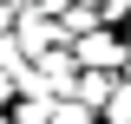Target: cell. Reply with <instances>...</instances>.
<instances>
[{
	"mask_svg": "<svg viewBox=\"0 0 131 124\" xmlns=\"http://www.w3.org/2000/svg\"><path fill=\"white\" fill-rule=\"evenodd\" d=\"M125 59H131V46H125L118 26H98L85 39H72V65L79 72H125Z\"/></svg>",
	"mask_w": 131,
	"mask_h": 124,
	"instance_id": "cell-1",
	"label": "cell"
},
{
	"mask_svg": "<svg viewBox=\"0 0 131 124\" xmlns=\"http://www.w3.org/2000/svg\"><path fill=\"white\" fill-rule=\"evenodd\" d=\"M13 46H20V59H46V52H59L66 46V33H59V20H46V13H13Z\"/></svg>",
	"mask_w": 131,
	"mask_h": 124,
	"instance_id": "cell-2",
	"label": "cell"
},
{
	"mask_svg": "<svg viewBox=\"0 0 131 124\" xmlns=\"http://www.w3.org/2000/svg\"><path fill=\"white\" fill-rule=\"evenodd\" d=\"M112 92H118V72H79L72 78V105H85V111H105Z\"/></svg>",
	"mask_w": 131,
	"mask_h": 124,
	"instance_id": "cell-3",
	"label": "cell"
},
{
	"mask_svg": "<svg viewBox=\"0 0 131 124\" xmlns=\"http://www.w3.org/2000/svg\"><path fill=\"white\" fill-rule=\"evenodd\" d=\"M52 111L59 105H46V98H13L7 105V124H52Z\"/></svg>",
	"mask_w": 131,
	"mask_h": 124,
	"instance_id": "cell-4",
	"label": "cell"
},
{
	"mask_svg": "<svg viewBox=\"0 0 131 124\" xmlns=\"http://www.w3.org/2000/svg\"><path fill=\"white\" fill-rule=\"evenodd\" d=\"M105 124H131V78H118V92H112V105L98 111Z\"/></svg>",
	"mask_w": 131,
	"mask_h": 124,
	"instance_id": "cell-5",
	"label": "cell"
},
{
	"mask_svg": "<svg viewBox=\"0 0 131 124\" xmlns=\"http://www.w3.org/2000/svg\"><path fill=\"white\" fill-rule=\"evenodd\" d=\"M85 7L98 13V26H125L131 20V0H85Z\"/></svg>",
	"mask_w": 131,
	"mask_h": 124,
	"instance_id": "cell-6",
	"label": "cell"
},
{
	"mask_svg": "<svg viewBox=\"0 0 131 124\" xmlns=\"http://www.w3.org/2000/svg\"><path fill=\"white\" fill-rule=\"evenodd\" d=\"M52 124H105V118H98V111H85V105H72V98H66V105L52 111Z\"/></svg>",
	"mask_w": 131,
	"mask_h": 124,
	"instance_id": "cell-7",
	"label": "cell"
},
{
	"mask_svg": "<svg viewBox=\"0 0 131 124\" xmlns=\"http://www.w3.org/2000/svg\"><path fill=\"white\" fill-rule=\"evenodd\" d=\"M118 33H125V46H131V20H125V26H118Z\"/></svg>",
	"mask_w": 131,
	"mask_h": 124,
	"instance_id": "cell-8",
	"label": "cell"
},
{
	"mask_svg": "<svg viewBox=\"0 0 131 124\" xmlns=\"http://www.w3.org/2000/svg\"><path fill=\"white\" fill-rule=\"evenodd\" d=\"M118 78H131V59H125V72H118Z\"/></svg>",
	"mask_w": 131,
	"mask_h": 124,
	"instance_id": "cell-9",
	"label": "cell"
},
{
	"mask_svg": "<svg viewBox=\"0 0 131 124\" xmlns=\"http://www.w3.org/2000/svg\"><path fill=\"white\" fill-rule=\"evenodd\" d=\"M0 7H7V13H13V0H0Z\"/></svg>",
	"mask_w": 131,
	"mask_h": 124,
	"instance_id": "cell-10",
	"label": "cell"
},
{
	"mask_svg": "<svg viewBox=\"0 0 131 124\" xmlns=\"http://www.w3.org/2000/svg\"><path fill=\"white\" fill-rule=\"evenodd\" d=\"M0 124H7V111H0Z\"/></svg>",
	"mask_w": 131,
	"mask_h": 124,
	"instance_id": "cell-11",
	"label": "cell"
}]
</instances>
